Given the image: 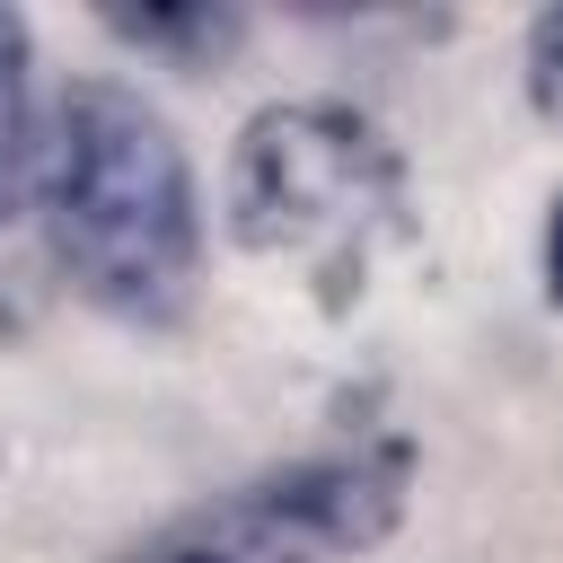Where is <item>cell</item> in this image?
Returning <instances> with one entry per match:
<instances>
[{"instance_id": "obj_1", "label": "cell", "mask_w": 563, "mask_h": 563, "mask_svg": "<svg viewBox=\"0 0 563 563\" xmlns=\"http://www.w3.org/2000/svg\"><path fill=\"white\" fill-rule=\"evenodd\" d=\"M62 273L114 317H176L202 264V202L176 132L114 79H70L35 141Z\"/></svg>"}, {"instance_id": "obj_2", "label": "cell", "mask_w": 563, "mask_h": 563, "mask_svg": "<svg viewBox=\"0 0 563 563\" xmlns=\"http://www.w3.org/2000/svg\"><path fill=\"white\" fill-rule=\"evenodd\" d=\"M405 220V158L352 106H264L229 150V238L325 299H352Z\"/></svg>"}, {"instance_id": "obj_3", "label": "cell", "mask_w": 563, "mask_h": 563, "mask_svg": "<svg viewBox=\"0 0 563 563\" xmlns=\"http://www.w3.org/2000/svg\"><path fill=\"white\" fill-rule=\"evenodd\" d=\"M413 501V449H334L273 466L238 493H211L202 510L150 528L114 563H361L369 545L396 537Z\"/></svg>"}, {"instance_id": "obj_4", "label": "cell", "mask_w": 563, "mask_h": 563, "mask_svg": "<svg viewBox=\"0 0 563 563\" xmlns=\"http://www.w3.org/2000/svg\"><path fill=\"white\" fill-rule=\"evenodd\" d=\"M35 167V123H26V18L0 9V220L18 211Z\"/></svg>"}, {"instance_id": "obj_5", "label": "cell", "mask_w": 563, "mask_h": 563, "mask_svg": "<svg viewBox=\"0 0 563 563\" xmlns=\"http://www.w3.org/2000/svg\"><path fill=\"white\" fill-rule=\"evenodd\" d=\"M528 97L545 123H563V9H545L528 26Z\"/></svg>"}, {"instance_id": "obj_6", "label": "cell", "mask_w": 563, "mask_h": 563, "mask_svg": "<svg viewBox=\"0 0 563 563\" xmlns=\"http://www.w3.org/2000/svg\"><path fill=\"white\" fill-rule=\"evenodd\" d=\"M114 35H132V44H220L229 35V18H211V9H194V18H167V9H114Z\"/></svg>"}, {"instance_id": "obj_7", "label": "cell", "mask_w": 563, "mask_h": 563, "mask_svg": "<svg viewBox=\"0 0 563 563\" xmlns=\"http://www.w3.org/2000/svg\"><path fill=\"white\" fill-rule=\"evenodd\" d=\"M545 282H554V299H563V202H554V220H545Z\"/></svg>"}]
</instances>
